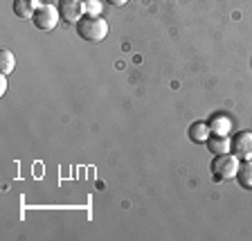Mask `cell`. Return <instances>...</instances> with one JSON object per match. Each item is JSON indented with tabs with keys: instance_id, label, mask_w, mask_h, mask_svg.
I'll use <instances>...</instances> for the list:
<instances>
[{
	"instance_id": "cell-13",
	"label": "cell",
	"mask_w": 252,
	"mask_h": 241,
	"mask_svg": "<svg viewBox=\"0 0 252 241\" xmlns=\"http://www.w3.org/2000/svg\"><path fill=\"white\" fill-rule=\"evenodd\" d=\"M0 93L5 95L7 93V84H5V74H2V79H0Z\"/></svg>"
},
{
	"instance_id": "cell-11",
	"label": "cell",
	"mask_w": 252,
	"mask_h": 241,
	"mask_svg": "<svg viewBox=\"0 0 252 241\" xmlns=\"http://www.w3.org/2000/svg\"><path fill=\"white\" fill-rule=\"evenodd\" d=\"M106 2L113 7H122V5H126V2H131V0H106Z\"/></svg>"
},
{
	"instance_id": "cell-10",
	"label": "cell",
	"mask_w": 252,
	"mask_h": 241,
	"mask_svg": "<svg viewBox=\"0 0 252 241\" xmlns=\"http://www.w3.org/2000/svg\"><path fill=\"white\" fill-rule=\"evenodd\" d=\"M14 66H16L14 52L2 47V50H0V72H2V74H9L11 70H14Z\"/></svg>"
},
{
	"instance_id": "cell-4",
	"label": "cell",
	"mask_w": 252,
	"mask_h": 241,
	"mask_svg": "<svg viewBox=\"0 0 252 241\" xmlns=\"http://www.w3.org/2000/svg\"><path fill=\"white\" fill-rule=\"evenodd\" d=\"M230 149L236 158L252 160V131H239L230 140Z\"/></svg>"
},
{
	"instance_id": "cell-7",
	"label": "cell",
	"mask_w": 252,
	"mask_h": 241,
	"mask_svg": "<svg viewBox=\"0 0 252 241\" xmlns=\"http://www.w3.org/2000/svg\"><path fill=\"white\" fill-rule=\"evenodd\" d=\"M36 0H14V14L18 16V18H32L34 16V11H36Z\"/></svg>"
},
{
	"instance_id": "cell-12",
	"label": "cell",
	"mask_w": 252,
	"mask_h": 241,
	"mask_svg": "<svg viewBox=\"0 0 252 241\" xmlns=\"http://www.w3.org/2000/svg\"><path fill=\"white\" fill-rule=\"evenodd\" d=\"M84 7H88L90 14H93V9H94V11H99V5H97V2H93V0H90V2H84Z\"/></svg>"
},
{
	"instance_id": "cell-8",
	"label": "cell",
	"mask_w": 252,
	"mask_h": 241,
	"mask_svg": "<svg viewBox=\"0 0 252 241\" xmlns=\"http://www.w3.org/2000/svg\"><path fill=\"white\" fill-rule=\"evenodd\" d=\"M207 138H210V124L194 122V124L189 126V140L191 142H205Z\"/></svg>"
},
{
	"instance_id": "cell-2",
	"label": "cell",
	"mask_w": 252,
	"mask_h": 241,
	"mask_svg": "<svg viewBox=\"0 0 252 241\" xmlns=\"http://www.w3.org/2000/svg\"><path fill=\"white\" fill-rule=\"evenodd\" d=\"M236 172H239V160L230 153H220L212 163V173H214L216 180H230L236 176Z\"/></svg>"
},
{
	"instance_id": "cell-3",
	"label": "cell",
	"mask_w": 252,
	"mask_h": 241,
	"mask_svg": "<svg viewBox=\"0 0 252 241\" xmlns=\"http://www.w3.org/2000/svg\"><path fill=\"white\" fill-rule=\"evenodd\" d=\"M59 18H61V14H59V7L45 2V5H38L36 7V11H34V16H32V23H34L38 30L50 32V30H54V27H57Z\"/></svg>"
},
{
	"instance_id": "cell-5",
	"label": "cell",
	"mask_w": 252,
	"mask_h": 241,
	"mask_svg": "<svg viewBox=\"0 0 252 241\" xmlns=\"http://www.w3.org/2000/svg\"><path fill=\"white\" fill-rule=\"evenodd\" d=\"M84 0H59V14L68 23H77L84 14Z\"/></svg>"
},
{
	"instance_id": "cell-9",
	"label": "cell",
	"mask_w": 252,
	"mask_h": 241,
	"mask_svg": "<svg viewBox=\"0 0 252 241\" xmlns=\"http://www.w3.org/2000/svg\"><path fill=\"white\" fill-rule=\"evenodd\" d=\"M236 180H239V185H241V187L252 189V160H246V163L239 165Z\"/></svg>"
},
{
	"instance_id": "cell-14",
	"label": "cell",
	"mask_w": 252,
	"mask_h": 241,
	"mask_svg": "<svg viewBox=\"0 0 252 241\" xmlns=\"http://www.w3.org/2000/svg\"><path fill=\"white\" fill-rule=\"evenodd\" d=\"M45 2H47V0H45Z\"/></svg>"
},
{
	"instance_id": "cell-1",
	"label": "cell",
	"mask_w": 252,
	"mask_h": 241,
	"mask_svg": "<svg viewBox=\"0 0 252 241\" xmlns=\"http://www.w3.org/2000/svg\"><path fill=\"white\" fill-rule=\"evenodd\" d=\"M77 34L84 41H90V43H99L108 36V23L101 18V16H81L77 21Z\"/></svg>"
},
{
	"instance_id": "cell-6",
	"label": "cell",
	"mask_w": 252,
	"mask_h": 241,
	"mask_svg": "<svg viewBox=\"0 0 252 241\" xmlns=\"http://www.w3.org/2000/svg\"><path fill=\"white\" fill-rule=\"evenodd\" d=\"M207 149H210L214 156L227 153V149H230V140L225 138V133H214L212 138H207Z\"/></svg>"
}]
</instances>
